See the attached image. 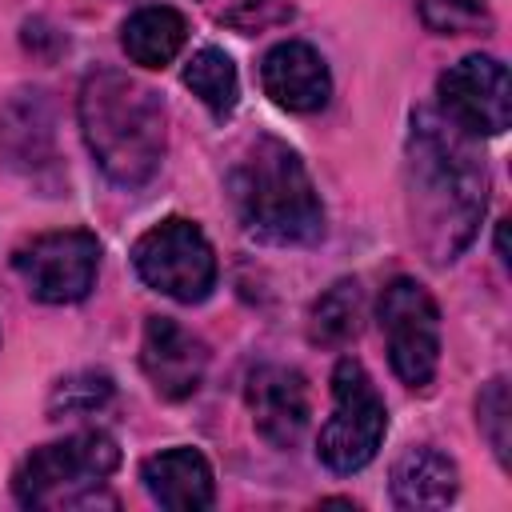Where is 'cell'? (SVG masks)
Wrapping results in <instances>:
<instances>
[{
  "label": "cell",
  "instance_id": "6da1fadb",
  "mask_svg": "<svg viewBox=\"0 0 512 512\" xmlns=\"http://www.w3.org/2000/svg\"><path fill=\"white\" fill-rule=\"evenodd\" d=\"M408 216L420 252L432 264H452L476 236L488 208V172L468 136L444 116L416 108L404 144Z\"/></svg>",
  "mask_w": 512,
  "mask_h": 512
},
{
  "label": "cell",
  "instance_id": "7a4b0ae2",
  "mask_svg": "<svg viewBox=\"0 0 512 512\" xmlns=\"http://www.w3.org/2000/svg\"><path fill=\"white\" fill-rule=\"evenodd\" d=\"M80 132L100 172L120 188H140L156 176L168 128L160 96L120 68H96L80 84Z\"/></svg>",
  "mask_w": 512,
  "mask_h": 512
},
{
  "label": "cell",
  "instance_id": "3957f363",
  "mask_svg": "<svg viewBox=\"0 0 512 512\" xmlns=\"http://www.w3.org/2000/svg\"><path fill=\"white\" fill-rule=\"evenodd\" d=\"M228 196L248 236L264 244H316L324 236L320 192L296 156L276 136H256L228 172Z\"/></svg>",
  "mask_w": 512,
  "mask_h": 512
},
{
  "label": "cell",
  "instance_id": "277c9868",
  "mask_svg": "<svg viewBox=\"0 0 512 512\" xmlns=\"http://www.w3.org/2000/svg\"><path fill=\"white\" fill-rule=\"evenodd\" d=\"M120 468V448L108 432H76L32 448L12 476V496L24 508H92L116 504L100 496L108 476Z\"/></svg>",
  "mask_w": 512,
  "mask_h": 512
},
{
  "label": "cell",
  "instance_id": "5b68a950",
  "mask_svg": "<svg viewBox=\"0 0 512 512\" xmlns=\"http://www.w3.org/2000/svg\"><path fill=\"white\" fill-rule=\"evenodd\" d=\"M384 432H388V408L368 368L356 356H340L332 368V416L316 436V456L340 476L360 472L380 452Z\"/></svg>",
  "mask_w": 512,
  "mask_h": 512
},
{
  "label": "cell",
  "instance_id": "8992f818",
  "mask_svg": "<svg viewBox=\"0 0 512 512\" xmlns=\"http://www.w3.org/2000/svg\"><path fill=\"white\" fill-rule=\"evenodd\" d=\"M132 264L148 288L180 304H200L216 284V252L208 236L184 216L152 224L132 244Z\"/></svg>",
  "mask_w": 512,
  "mask_h": 512
},
{
  "label": "cell",
  "instance_id": "52a82bcc",
  "mask_svg": "<svg viewBox=\"0 0 512 512\" xmlns=\"http://www.w3.org/2000/svg\"><path fill=\"white\" fill-rule=\"evenodd\" d=\"M376 320L388 344L392 372L408 388H428L440 368V308L432 292L412 276H396L380 292Z\"/></svg>",
  "mask_w": 512,
  "mask_h": 512
},
{
  "label": "cell",
  "instance_id": "ba28073f",
  "mask_svg": "<svg viewBox=\"0 0 512 512\" xmlns=\"http://www.w3.org/2000/svg\"><path fill=\"white\" fill-rule=\"evenodd\" d=\"M12 268L28 296L44 304H76L92 292L100 268V240L84 228L40 232L12 252Z\"/></svg>",
  "mask_w": 512,
  "mask_h": 512
},
{
  "label": "cell",
  "instance_id": "9c48e42d",
  "mask_svg": "<svg viewBox=\"0 0 512 512\" xmlns=\"http://www.w3.org/2000/svg\"><path fill=\"white\" fill-rule=\"evenodd\" d=\"M0 164L36 188L60 184L56 108L44 88H20L0 104Z\"/></svg>",
  "mask_w": 512,
  "mask_h": 512
},
{
  "label": "cell",
  "instance_id": "30bf717a",
  "mask_svg": "<svg viewBox=\"0 0 512 512\" xmlns=\"http://www.w3.org/2000/svg\"><path fill=\"white\" fill-rule=\"evenodd\" d=\"M440 112L448 124H456L464 136H500L512 124V84L508 68L496 56L472 52L456 60L440 84Z\"/></svg>",
  "mask_w": 512,
  "mask_h": 512
},
{
  "label": "cell",
  "instance_id": "8fae6325",
  "mask_svg": "<svg viewBox=\"0 0 512 512\" xmlns=\"http://www.w3.org/2000/svg\"><path fill=\"white\" fill-rule=\"evenodd\" d=\"M140 368L164 400H188L208 372V348L172 316H148L140 340Z\"/></svg>",
  "mask_w": 512,
  "mask_h": 512
},
{
  "label": "cell",
  "instance_id": "7c38bea8",
  "mask_svg": "<svg viewBox=\"0 0 512 512\" xmlns=\"http://www.w3.org/2000/svg\"><path fill=\"white\" fill-rule=\"evenodd\" d=\"M244 400L252 412L256 432L272 444V448H292L312 416V400H308V380L288 368V364H260L248 372L244 384Z\"/></svg>",
  "mask_w": 512,
  "mask_h": 512
},
{
  "label": "cell",
  "instance_id": "4fadbf2b",
  "mask_svg": "<svg viewBox=\"0 0 512 512\" xmlns=\"http://www.w3.org/2000/svg\"><path fill=\"white\" fill-rule=\"evenodd\" d=\"M264 96L284 112H320L332 96V76L324 56L304 40H284L260 60Z\"/></svg>",
  "mask_w": 512,
  "mask_h": 512
},
{
  "label": "cell",
  "instance_id": "5bb4252c",
  "mask_svg": "<svg viewBox=\"0 0 512 512\" xmlns=\"http://www.w3.org/2000/svg\"><path fill=\"white\" fill-rule=\"evenodd\" d=\"M140 480H144L148 496L172 512L212 508V500H216L212 464L196 448H164V452L148 456L140 464Z\"/></svg>",
  "mask_w": 512,
  "mask_h": 512
},
{
  "label": "cell",
  "instance_id": "9a60e30c",
  "mask_svg": "<svg viewBox=\"0 0 512 512\" xmlns=\"http://www.w3.org/2000/svg\"><path fill=\"white\" fill-rule=\"evenodd\" d=\"M388 488H392V500L400 508H444L456 500L460 476H456V464L440 448L416 444V448H404L396 456Z\"/></svg>",
  "mask_w": 512,
  "mask_h": 512
},
{
  "label": "cell",
  "instance_id": "2e32d148",
  "mask_svg": "<svg viewBox=\"0 0 512 512\" xmlns=\"http://www.w3.org/2000/svg\"><path fill=\"white\" fill-rule=\"evenodd\" d=\"M184 40H188V20L168 4L136 8L120 28V44H124L128 60L140 64V68L172 64L176 52L184 48Z\"/></svg>",
  "mask_w": 512,
  "mask_h": 512
},
{
  "label": "cell",
  "instance_id": "e0dca14e",
  "mask_svg": "<svg viewBox=\"0 0 512 512\" xmlns=\"http://www.w3.org/2000/svg\"><path fill=\"white\" fill-rule=\"evenodd\" d=\"M184 84L192 88V96L216 116V120H228L236 112V100H240V76H236V64L224 48L216 44H204L192 52V60L184 64Z\"/></svg>",
  "mask_w": 512,
  "mask_h": 512
},
{
  "label": "cell",
  "instance_id": "ac0fdd59",
  "mask_svg": "<svg viewBox=\"0 0 512 512\" xmlns=\"http://www.w3.org/2000/svg\"><path fill=\"white\" fill-rule=\"evenodd\" d=\"M360 316H364V296L356 280H336L308 316V336L316 344H348L360 332Z\"/></svg>",
  "mask_w": 512,
  "mask_h": 512
},
{
  "label": "cell",
  "instance_id": "d6986e66",
  "mask_svg": "<svg viewBox=\"0 0 512 512\" xmlns=\"http://www.w3.org/2000/svg\"><path fill=\"white\" fill-rule=\"evenodd\" d=\"M108 400H112V376H108V372H96V368L72 372V376H64V380L52 388V396H48V416H52V420H60V416H88V412L104 408Z\"/></svg>",
  "mask_w": 512,
  "mask_h": 512
},
{
  "label": "cell",
  "instance_id": "ffe728a7",
  "mask_svg": "<svg viewBox=\"0 0 512 512\" xmlns=\"http://www.w3.org/2000/svg\"><path fill=\"white\" fill-rule=\"evenodd\" d=\"M476 424L480 436L488 440L492 456L500 460V468H508V452H512V400H508V380L492 376L480 396H476Z\"/></svg>",
  "mask_w": 512,
  "mask_h": 512
},
{
  "label": "cell",
  "instance_id": "44dd1931",
  "mask_svg": "<svg viewBox=\"0 0 512 512\" xmlns=\"http://www.w3.org/2000/svg\"><path fill=\"white\" fill-rule=\"evenodd\" d=\"M420 20L436 36H472L492 28V12L484 0H420Z\"/></svg>",
  "mask_w": 512,
  "mask_h": 512
}]
</instances>
